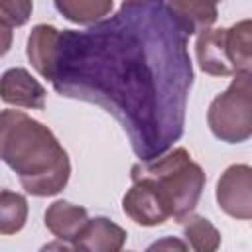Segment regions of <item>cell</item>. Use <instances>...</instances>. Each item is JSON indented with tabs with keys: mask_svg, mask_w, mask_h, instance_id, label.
I'll return each instance as SVG.
<instances>
[{
	"mask_svg": "<svg viewBox=\"0 0 252 252\" xmlns=\"http://www.w3.org/2000/svg\"><path fill=\"white\" fill-rule=\"evenodd\" d=\"M187 33L167 2H122L87 32L63 30L49 83L61 96L96 102L128 132L142 161L181 138L193 83Z\"/></svg>",
	"mask_w": 252,
	"mask_h": 252,
	"instance_id": "obj_1",
	"label": "cell"
},
{
	"mask_svg": "<svg viewBox=\"0 0 252 252\" xmlns=\"http://www.w3.org/2000/svg\"><path fill=\"white\" fill-rule=\"evenodd\" d=\"M0 156L28 195L51 197L69 183L71 161L65 148L45 124L22 110L4 108L0 114Z\"/></svg>",
	"mask_w": 252,
	"mask_h": 252,
	"instance_id": "obj_2",
	"label": "cell"
},
{
	"mask_svg": "<svg viewBox=\"0 0 252 252\" xmlns=\"http://www.w3.org/2000/svg\"><path fill=\"white\" fill-rule=\"evenodd\" d=\"M130 177L132 181H150L161 195L175 222L193 215L207 181L203 167L191 159L185 148H173L152 161L134 163Z\"/></svg>",
	"mask_w": 252,
	"mask_h": 252,
	"instance_id": "obj_3",
	"label": "cell"
},
{
	"mask_svg": "<svg viewBox=\"0 0 252 252\" xmlns=\"http://www.w3.org/2000/svg\"><path fill=\"white\" fill-rule=\"evenodd\" d=\"M207 124L213 136L226 144L252 138V71L236 73L226 91L211 100Z\"/></svg>",
	"mask_w": 252,
	"mask_h": 252,
	"instance_id": "obj_4",
	"label": "cell"
},
{
	"mask_svg": "<svg viewBox=\"0 0 252 252\" xmlns=\"http://www.w3.org/2000/svg\"><path fill=\"white\" fill-rule=\"evenodd\" d=\"M215 199L220 211L228 217L236 220H252V165H228L217 181Z\"/></svg>",
	"mask_w": 252,
	"mask_h": 252,
	"instance_id": "obj_5",
	"label": "cell"
},
{
	"mask_svg": "<svg viewBox=\"0 0 252 252\" xmlns=\"http://www.w3.org/2000/svg\"><path fill=\"white\" fill-rule=\"evenodd\" d=\"M122 211L140 226H159L171 219L158 189L146 181H132V187L122 197Z\"/></svg>",
	"mask_w": 252,
	"mask_h": 252,
	"instance_id": "obj_6",
	"label": "cell"
},
{
	"mask_svg": "<svg viewBox=\"0 0 252 252\" xmlns=\"http://www.w3.org/2000/svg\"><path fill=\"white\" fill-rule=\"evenodd\" d=\"M0 98L4 104L43 110L45 108V89L43 85L32 77V73L24 67L6 69L0 81Z\"/></svg>",
	"mask_w": 252,
	"mask_h": 252,
	"instance_id": "obj_7",
	"label": "cell"
},
{
	"mask_svg": "<svg viewBox=\"0 0 252 252\" xmlns=\"http://www.w3.org/2000/svg\"><path fill=\"white\" fill-rule=\"evenodd\" d=\"M128 232L108 217H94L75 238L77 252H122Z\"/></svg>",
	"mask_w": 252,
	"mask_h": 252,
	"instance_id": "obj_8",
	"label": "cell"
},
{
	"mask_svg": "<svg viewBox=\"0 0 252 252\" xmlns=\"http://www.w3.org/2000/svg\"><path fill=\"white\" fill-rule=\"evenodd\" d=\"M89 213L85 207L73 205L69 201H53L43 213L45 228L63 242H75L89 222Z\"/></svg>",
	"mask_w": 252,
	"mask_h": 252,
	"instance_id": "obj_9",
	"label": "cell"
},
{
	"mask_svg": "<svg viewBox=\"0 0 252 252\" xmlns=\"http://www.w3.org/2000/svg\"><path fill=\"white\" fill-rule=\"evenodd\" d=\"M224 35H226V28H213L199 33L195 41L197 63L201 71L211 77H234L230 63L226 59Z\"/></svg>",
	"mask_w": 252,
	"mask_h": 252,
	"instance_id": "obj_10",
	"label": "cell"
},
{
	"mask_svg": "<svg viewBox=\"0 0 252 252\" xmlns=\"http://www.w3.org/2000/svg\"><path fill=\"white\" fill-rule=\"evenodd\" d=\"M59 35L61 32L51 24H37L32 28V33L28 35L26 55L32 67L47 81L51 79V73H53V61L57 53Z\"/></svg>",
	"mask_w": 252,
	"mask_h": 252,
	"instance_id": "obj_11",
	"label": "cell"
},
{
	"mask_svg": "<svg viewBox=\"0 0 252 252\" xmlns=\"http://www.w3.org/2000/svg\"><path fill=\"white\" fill-rule=\"evenodd\" d=\"M224 49L234 75L252 71V20H240L226 28Z\"/></svg>",
	"mask_w": 252,
	"mask_h": 252,
	"instance_id": "obj_12",
	"label": "cell"
},
{
	"mask_svg": "<svg viewBox=\"0 0 252 252\" xmlns=\"http://www.w3.org/2000/svg\"><path fill=\"white\" fill-rule=\"evenodd\" d=\"M167 6L187 35H195V33H203L211 30V26L219 18L217 6L209 2L185 0V2H167Z\"/></svg>",
	"mask_w": 252,
	"mask_h": 252,
	"instance_id": "obj_13",
	"label": "cell"
},
{
	"mask_svg": "<svg viewBox=\"0 0 252 252\" xmlns=\"http://www.w3.org/2000/svg\"><path fill=\"white\" fill-rule=\"evenodd\" d=\"M55 10L63 14L73 24L79 26H96L104 22V18L112 12V0H57L53 2Z\"/></svg>",
	"mask_w": 252,
	"mask_h": 252,
	"instance_id": "obj_14",
	"label": "cell"
},
{
	"mask_svg": "<svg viewBox=\"0 0 252 252\" xmlns=\"http://www.w3.org/2000/svg\"><path fill=\"white\" fill-rule=\"evenodd\" d=\"M181 226L191 252H217L220 248L219 228L203 215H189L181 220Z\"/></svg>",
	"mask_w": 252,
	"mask_h": 252,
	"instance_id": "obj_15",
	"label": "cell"
},
{
	"mask_svg": "<svg viewBox=\"0 0 252 252\" xmlns=\"http://www.w3.org/2000/svg\"><path fill=\"white\" fill-rule=\"evenodd\" d=\"M28 220V201L24 195L10 189L0 191V232L4 236L16 234Z\"/></svg>",
	"mask_w": 252,
	"mask_h": 252,
	"instance_id": "obj_16",
	"label": "cell"
},
{
	"mask_svg": "<svg viewBox=\"0 0 252 252\" xmlns=\"http://www.w3.org/2000/svg\"><path fill=\"white\" fill-rule=\"evenodd\" d=\"M33 4L28 0H4L0 2V26L12 30L20 28L30 20Z\"/></svg>",
	"mask_w": 252,
	"mask_h": 252,
	"instance_id": "obj_17",
	"label": "cell"
},
{
	"mask_svg": "<svg viewBox=\"0 0 252 252\" xmlns=\"http://www.w3.org/2000/svg\"><path fill=\"white\" fill-rule=\"evenodd\" d=\"M144 252H189V244L177 236H163L152 242Z\"/></svg>",
	"mask_w": 252,
	"mask_h": 252,
	"instance_id": "obj_18",
	"label": "cell"
},
{
	"mask_svg": "<svg viewBox=\"0 0 252 252\" xmlns=\"http://www.w3.org/2000/svg\"><path fill=\"white\" fill-rule=\"evenodd\" d=\"M39 252H77V250H75V246H69L63 240H53V242L43 244L39 248Z\"/></svg>",
	"mask_w": 252,
	"mask_h": 252,
	"instance_id": "obj_19",
	"label": "cell"
},
{
	"mask_svg": "<svg viewBox=\"0 0 252 252\" xmlns=\"http://www.w3.org/2000/svg\"><path fill=\"white\" fill-rule=\"evenodd\" d=\"M122 252H134V250H122Z\"/></svg>",
	"mask_w": 252,
	"mask_h": 252,
	"instance_id": "obj_20",
	"label": "cell"
}]
</instances>
